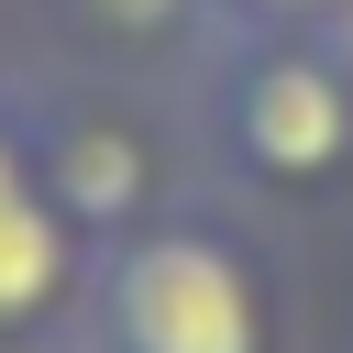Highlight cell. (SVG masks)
Returning <instances> with one entry per match:
<instances>
[{
    "instance_id": "cell-1",
    "label": "cell",
    "mask_w": 353,
    "mask_h": 353,
    "mask_svg": "<svg viewBox=\"0 0 353 353\" xmlns=\"http://www.w3.org/2000/svg\"><path fill=\"white\" fill-rule=\"evenodd\" d=\"M99 353H276V276L221 210H154L88 265Z\"/></svg>"
},
{
    "instance_id": "cell-2",
    "label": "cell",
    "mask_w": 353,
    "mask_h": 353,
    "mask_svg": "<svg viewBox=\"0 0 353 353\" xmlns=\"http://www.w3.org/2000/svg\"><path fill=\"white\" fill-rule=\"evenodd\" d=\"M199 132L243 188L309 199L353 176V55L342 33H221L199 77Z\"/></svg>"
},
{
    "instance_id": "cell-3",
    "label": "cell",
    "mask_w": 353,
    "mask_h": 353,
    "mask_svg": "<svg viewBox=\"0 0 353 353\" xmlns=\"http://www.w3.org/2000/svg\"><path fill=\"white\" fill-rule=\"evenodd\" d=\"M11 99H22V132H33L44 188L66 199V221H77L88 243H121V232H143L154 210H176L165 121H154L132 88H77V99L11 88Z\"/></svg>"
},
{
    "instance_id": "cell-4",
    "label": "cell",
    "mask_w": 353,
    "mask_h": 353,
    "mask_svg": "<svg viewBox=\"0 0 353 353\" xmlns=\"http://www.w3.org/2000/svg\"><path fill=\"white\" fill-rule=\"evenodd\" d=\"M55 22H66L99 66H165V55H188L221 11H210V0H55Z\"/></svg>"
},
{
    "instance_id": "cell-5",
    "label": "cell",
    "mask_w": 353,
    "mask_h": 353,
    "mask_svg": "<svg viewBox=\"0 0 353 353\" xmlns=\"http://www.w3.org/2000/svg\"><path fill=\"white\" fill-rule=\"evenodd\" d=\"M221 33H342L353 0H210Z\"/></svg>"
},
{
    "instance_id": "cell-6",
    "label": "cell",
    "mask_w": 353,
    "mask_h": 353,
    "mask_svg": "<svg viewBox=\"0 0 353 353\" xmlns=\"http://www.w3.org/2000/svg\"><path fill=\"white\" fill-rule=\"evenodd\" d=\"M342 55H353V22H342Z\"/></svg>"
}]
</instances>
